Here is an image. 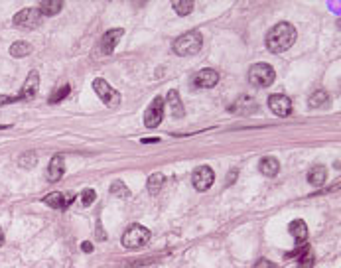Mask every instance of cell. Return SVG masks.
<instances>
[{
	"label": "cell",
	"instance_id": "1",
	"mask_svg": "<svg viewBox=\"0 0 341 268\" xmlns=\"http://www.w3.org/2000/svg\"><path fill=\"white\" fill-rule=\"evenodd\" d=\"M296 28L288 22H278L270 32L266 34V48L272 54H282L286 50L292 48V44L296 42Z\"/></svg>",
	"mask_w": 341,
	"mask_h": 268
},
{
	"label": "cell",
	"instance_id": "2",
	"mask_svg": "<svg viewBox=\"0 0 341 268\" xmlns=\"http://www.w3.org/2000/svg\"><path fill=\"white\" fill-rule=\"evenodd\" d=\"M203 46V36L197 32V30H191V32L182 34L174 44H172V50L176 52V56H195Z\"/></svg>",
	"mask_w": 341,
	"mask_h": 268
},
{
	"label": "cell",
	"instance_id": "3",
	"mask_svg": "<svg viewBox=\"0 0 341 268\" xmlns=\"http://www.w3.org/2000/svg\"><path fill=\"white\" fill-rule=\"evenodd\" d=\"M276 79V73L274 69L268 66V64H254V66L248 69V83L252 87H270Z\"/></svg>",
	"mask_w": 341,
	"mask_h": 268
},
{
	"label": "cell",
	"instance_id": "4",
	"mask_svg": "<svg viewBox=\"0 0 341 268\" xmlns=\"http://www.w3.org/2000/svg\"><path fill=\"white\" fill-rule=\"evenodd\" d=\"M150 240V231L144 227V225H130L123 234V244L124 248H130V250H136V248H142L144 244H148Z\"/></svg>",
	"mask_w": 341,
	"mask_h": 268
},
{
	"label": "cell",
	"instance_id": "5",
	"mask_svg": "<svg viewBox=\"0 0 341 268\" xmlns=\"http://www.w3.org/2000/svg\"><path fill=\"white\" fill-rule=\"evenodd\" d=\"M93 89L107 106H117V104L121 102V93H119L117 89H113V87H111L105 79H101V77L93 81Z\"/></svg>",
	"mask_w": 341,
	"mask_h": 268
},
{
	"label": "cell",
	"instance_id": "6",
	"mask_svg": "<svg viewBox=\"0 0 341 268\" xmlns=\"http://www.w3.org/2000/svg\"><path fill=\"white\" fill-rule=\"evenodd\" d=\"M164 106H166V102H164L162 97H156V99L150 102V106H148L146 112H144V126H146V128L160 126V122H162V118H164Z\"/></svg>",
	"mask_w": 341,
	"mask_h": 268
},
{
	"label": "cell",
	"instance_id": "7",
	"mask_svg": "<svg viewBox=\"0 0 341 268\" xmlns=\"http://www.w3.org/2000/svg\"><path fill=\"white\" fill-rule=\"evenodd\" d=\"M191 182H193V188L197 192H207L211 188V184L215 182V172L209 166L195 168V172L191 176Z\"/></svg>",
	"mask_w": 341,
	"mask_h": 268
},
{
	"label": "cell",
	"instance_id": "8",
	"mask_svg": "<svg viewBox=\"0 0 341 268\" xmlns=\"http://www.w3.org/2000/svg\"><path fill=\"white\" fill-rule=\"evenodd\" d=\"M40 22H42V14H40L38 8H24L14 16V24L20 26V28H26V30L38 28Z\"/></svg>",
	"mask_w": 341,
	"mask_h": 268
},
{
	"label": "cell",
	"instance_id": "9",
	"mask_svg": "<svg viewBox=\"0 0 341 268\" xmlns=\"http://www.w3.org/2000/svg\"><path fill=\"white\" fill-rule=\"evenodd\" d=\"M123 36H124L123 28H113V30H109V32L101 38L99 54H101V56H109V54H113V50L117 48V44H119V40H121Z\"/></svg>",
	"mask_w": 341,
	"mask_h": 268
},
{
	"label": "cell",
	"instance_id": "10",
	"mask_svg": "<svg viewBox=\"0 0 341 268\" xmlns=\"http://www.w3.org/2000/svg\"><path fill=\"white\" fill-rule=\"evenodd\" d=\"M38 87H40V73L38 71H30L26 81H24V85H22V91L16 97V102L18 100H32L36 97V93H38Z\"/></svg>",
	"mask_w": 341,
	"mask_h": 268
},
{
	"label": "cell",
	"instance_id": "11",
	"mask_svg": "<svg viewBox=\"0 0 341 268\" xmlns=\"http://www.w3.org/2000/svg\"><path fill=\"white\" fill-rule=\"evenodd\" d=\"M219 81V73L211 67H205L201 71H197V75L193 77V87L195 89H209L215 87Z\"/></svg>",
	"mask_w": 341,
	"mask_h": 268
},
{
	"label": "cell",
	"instance_id": "12",
	"mask_svg": "<svg viewBox=\"0 0 341 268\" xmlns=\"http://www.w3.org/2000/svg\"><path fill=\"white\" fill-rule=\"evenodd\" d=\"M268 106L276 116H288L292 112V100L286 95H270L268 97Z\"/></svg>",
	"mask_w": 341,
	"mask_h": 268
},
{
	"label": "cell",
	"instance_id": "13",
	"mask_svg": "<svg viewBox=\"0 0 341 268\" xmlns=\"http://www.w3.org/2000/svg\"><path fill=\"white\" fill-rule=\"evenodd\" d=\"M63 174H65V162H63V156L62 154H56V156L52 158L50 166H48L46 176H48V180H50V182H60V180L63 178Z\"/></svg>",
	"mask_w": 341,
	"mask_h": 268
},
{
	"label": "cell",
	"instance_id": "14",
	"mask_svg": "<svg viewBox=\"0 0 341 268\" xmlns=\"http://www.w3.org/2000/svg\"><path fill=\"white\" fill-rule=\"evenodd\" d=\"M73 201V196L71 194H60V192H54V194H48L44 198V203L54 207V209H65L69 203Z\"/></svg>",
	"mask_w": 341,
	"mask_h": 268
},
{
	"label": "cell",
	"instance_id": "15",
	"mask_svg": "<svg viewBox=\"0 0 341 268\" xmlns=\"http://www.w3.org/2000/svg\"><path fill=\"white\" fill-rule=\"evenodd\" d=\"M164 102L170 106V112H172V116H174V118H182V116L186 114L184 104H182V100H180V93H178L176 89H172V91L168 93V97H166Z\"/></svg>",
	"mask_w": 341,
	"mask_h": 268
},
{
	"label": "cell",
	"instance_id": "16",
	"mask_svg": "<svg viewBox=\"0 0 341 268\" xmlns=\"http://www.w3.org/2000/svg\"><path fill=\"white\" fill-rule=\"evenodd\" d=\"M288 231H290V234L294 236V240H296V246L306 242V238H308V225H306L302 219H296V221H292V223L288 225Z\"/></svg>",
	"mask_w": 341,
	"mask_h": 268
},
{
	"label": "cell",
	"instance_id": "17",
	"mask_svg": "<svg viewBox=\"0 0 341 268\" xmlns=\"http://www.w3.org/2000/svg\"><path fill=\"white\" fill-rule=\"evenodd\" d=\"M258 170H260V174L262 176H266V178H272V176H276L280 170V164L276 158H272V156H264L260 162H258Z\"/></svg>",
	"mask_w": 341,
	"mask_h": 268
},
{
	"label": "cell",
	"instance_id": "18",
	"mask_svg": "<svg viewBox=\"0 0 341 268\" xmlns=\"http://www.w3.org/2000/svg\"><path fill=\"white\" fill-rule=\"evenodd\" d=\"M62 8H63L62 0H44V2H40V6H38V10H40L42 16H56V14L62 12Z\"/></svg>",
	"mask_w": 341,
	"mask_h": 268
},
{
	"label": "cell",
	"instance_id": "19",
	"mask_svg": "<svg viewBox=\"0 0 341 268\" xmlns=\"http://www.w3.org/2000/svg\"><path fill=\"white\" fill-rule=\"evenodd\" d=\"M231 110H233V112H239V114H248V112L256 110V102L245 95V97H241V99L237 100L235 106H231Z\"/></svg>",
	"mask_w": 341,
	"mask_h": 268
},
{
	"label": "cell",
	"instance_id": "20",
	"mask_svg": "<svg viewBox=\"0 0 341 268\" xmlns=\"http://www.w3.org/2000/svg\"><path fill=\"white\" fill-rule=\"evenodd\" d=\"M325 178H327V170L323 166H313L308 172V182H310L311 186H323Z\"/></svg>",
	"mask_w": 341,
	"mask_h": 268
},
{
	"label": "cell",
	"instance_id": "21",
	"mask_svg": "<svg viewBox=\"0 0 341 268\" xmlns=\"http://www.w3.org/2000/svg\"><path fill=\"white\" fill-rule=\"evenodd\" d=\"M109 192H111V196H113V198H119V200H126V198H130V190L126 188V184H124L123 180H115V182L111 184Z\"/></svg>",
	"mask_w": 341,
	"mask_h": 268
},
{
	"label": "cell",
	"instance_id": "22",
	"mask_svg": "<svg viewBox=\"0 0 341 268\" xmlns=\"http://www.w3.org/2000/svg\"><path fill=\"white\" fill-rule=\"evenodd\" d=\"M32 54V46L28 42H16L10 46V56L12 58H26Z\"/></svg>",
	"mask_w": 341,
	"mask_h": 268
},
{
	"label": "cell",
	"instance_id": "23",
	"mask_svg": "<svg viewBox=\"0 0 341 268\" xmlns=\"http://www.w3.org/2000/svg\"><path fill=\"white\" fill-rule=\"evenodd\" d=\"M162 186H164V176H162V174H152V176L148 178V182H146V188H148V194H150V196H158L160 190H162Z\"/></svg>",
	"mask_w": 341,
	"mask_h": 268
},
{
	"label": "cell",
	"instance_id": "24",
	"mask_svg": "<svg viewBox=\"0 0 341 268\" xmlns=\"http://www.w3.org/2000/svg\"><path fill=\"white\" fill-rule=\"evenodd\" d=\"M172 8L176 10L178 16H187L193 10V2L191 0H178V2H172Z\"/></svg>",
	"mask_w": 341,
	"mask_h": 268
},
{
	"label": "cell",
	"instance_id": "25",
	"mask_svg": "<svg viewBox=\"0 0 341 268\" xmlns=\"http://www.w3.org/2000/svg\"><path fill=\"white\" fill-rule=\"evenodd\" d=\"M327 99H329V95H327V91H315L313 95L310 97V100H308V104H310V108H315V106H321V104H325L327 102Z\"/></svg>",
	"mask_w": 341,
	"mask_h": 268
},
{
	"label": "cell",
	"instance_id": "26",
	"mask_svg": "<svg viewBox=\"0 0 341 268\" xmlns=\"http://www.w3.org/2000/svg\"><path fill=\"white\" fill-rule=\"evenodd\" d=\"M69 91H71V87H69V85H62V87H60L54 95H50L48 102H50V104H58V102H62V100L69 95Z\"/></svg>",
	"mask_w": 341,
	"mask_h": 268
},
{
	"label": "cell",
	"instance_id": "27",
	"mask_svg": "<svg viewBox=\"0 0 341 268\" xmlns=\"http://www.w3.org/2000/svg\"><path fill=\"white\" fill-rule=\"evenodd\" d=\"M36 162H38V156L34 154V150H28V152H24L20 158H18V164L22 168H32L36 166Z\"/></svg>",
	"mask_w": 341,
	"mask_h": 268
},
{
	"label": "cell",
	"instance_id": "28",
	"mask_svg": "<svg viewBox=\"0 0 341 268\" xmlns=\"http://www.w3.org/2000/svg\"><path fill=\"white\" fill-rule=\"evenodd\" d=\"M95 200H97V192H95V190H85V192H81V205H83V207H89Z\"/></svg>",
	"mask_w": 341,
	"mask_h": 268
},
{
	"label": "cell",
	"instance_id": "29",
	"mask_svg": "<svg viewBox=\"0 0 341 268\" xmlns=\"http://www.w3.org/2000/svg\"><path fill=\"white\" fill-rule=\"evenodd\" d=\"M311 266H313V254L308 250L306 256H300V264H298V268H311Z\"/></svg>",
	"mask_w": 341,
	"mask_h": 268
},
{
	"label": "cell",
	"instance_id": "30",
	"mask_svg": "<svg viewBox=\"0 0 341 268\" xmlns=\"http://www.w3.org/2000/svg\"><path fill=\"white\" fill-rule=\"evenodd\" d=\"M254 268H274V264L270 262V260H266V258H260L258 262H256V266Z\"/></svg>",
	"mask_w": 341,
	"mask_h": 268
},
{
	"label": "cell",
	"instance_id": "31",
	"mask_svg": "<svg viewBox=\"0 0 341 268\" xmlns=\"http://www.w3.org/2000/svg\"><path fill=\"white\" fill-rule=\"evenodd\" d=\"M8 102H16V97H0V104H8Z\"/></svg>",
	"mask_w": 341,
	"mask_h": 268
},
{
	"label": "cell",
	"instance_id": "32",
	"mask_svg": "<svg viewBox=\"0 0 341 268\" xmlns=\"http://www.w3.org/2000/svg\"><path fill=\"white\" fill-rule=\"evenodd\" d=\"M81 248H83L85 252H93V244H91V242H87V240L81 244Z\"/></svg>",
	"mask_w": 341,
	"mask_h": 268
},
{
	"label": "cell",
	"instance_id": "33",
	"mask_svg": "<svg viewBox=\"0 0 341 268\" xmlns=\"http://www.w3.org/2000/svg\"><path fill=\"white\" fill-rule=\"evenodd\" d=\"M160 142V138H142V144H156Z\"/></svg>",
	"mask_w": 341,
	"mask_h": 268
},
{
	"label": "cell",
	"instance_id": "34",
	"mask_svg": "<svg viewBox=\"0 0 341 268\" xmlns=\"http://www.w3.org/2000/svg\"><path fill=\"white\" fill-rule=\"evenodd\" d=\"M4 244V233H2V229H0V246Z\"/></svg>",
	"mask_w": 341,
	"mask_h": 268
},
{
	"label": "cell",
	"instance_id": "35",
	"mask_svg": "<svg viewBox=\"0 0 341 268\" xmlns=\"http://www.w3.org/2000/svg\"><path fill=\"white\" fill-rule=\"evenodd\" d=\"M4 128H10V126H8V124H6V126H0V130H4Z\"/></svg>",
	"mask_w": 341,
	"mask_h": 268
}]
</instances>
